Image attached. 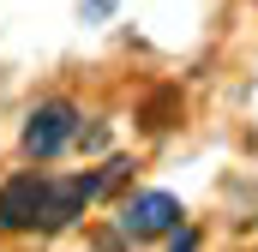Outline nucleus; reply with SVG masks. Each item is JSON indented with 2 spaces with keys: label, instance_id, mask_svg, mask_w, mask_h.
Masks as SVG:
<instances>
[{
  "label": "nucleus",
  "instance_id": "39448f33",
  "mask_svg": "<svg viewBox=\"0 0 258 252\" xmlns=\"http://www.w3.org/2000/svg\"><path fill=\"white\" fill-rule=\"evenodd\" d=\"M108 12H114V0H84V18H90V24H96V18H108Z\"/></svg>",
  "mask_w": 258,
  "mask_h": 252
},
{
  "label": "nucleus",
  "instance_id": "f03ea898",
  "mask_svg": "<svg viewBox=\"0 0 258 252\" xmlns=\"http://www.w3.org/2000/svg\"><path fill=\"white\" fill-rule=\"evenodd\" d=\"M180 198L174 192H132L126 204H120V234L126 240H168L174 228H180Z\"/></svg>",
  "mask_w": 258,
  "mask_h": 252
},
{
  "label": "nucleus",
  "instance_id": "f257e3e1",
  "mask_svg": "<svg viewBox=\"0 0 258 252\" xmlns=\"http://www.w3.org/2000/svg\"><path fill=\"white\" fill-rule=\"evenodd\" d=\"M120 180H126V162H108V168H96V174H66V180H48L36 228H42V234H54V228H72V222L90 210V198H96V192L120 186Z\"/></svg>",
  "mask_w": 258,
  "mask_h": 252
},
{
  "label": "nucleus",
  "instance_id": "20e7f679",
  "mask_svg": "<svg viewBox=\"0 0 258 252\" xmlns=\"http://www.w3.org/2000/svg\"><path fill=\"white\" fill-rule=\"evenodd\" d=\"M42 192H48L42 174H12V180L0 186V234H24V228H36V216H42Z\"/></svg>",
  "mask_w": 258,
  "mask_h": 252
},
{
  "label": "nucleus",
  "instance_id": "7ed1b4c3",
  "mask_svg": "<svg viewBox=\"0 0 258 252\" xmlns=\"http://www.w3.org/2000/svg\"><path fill=\"white\" fill-rule=\"evenodd\" d=\"M72 138H78V108H72V102H42V108H30V120H24V156L48 162V156H60Z\"/></svg>",
  "mask_w": 258,
  "mask_h": 252
}]
</instances>
